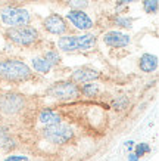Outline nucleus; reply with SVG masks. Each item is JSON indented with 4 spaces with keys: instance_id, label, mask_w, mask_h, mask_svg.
<instances>
[{
    "instance_id": "obj_1",
    "label": "nucleus",
    "mask_w": 159,
    "mask_h": 161,
    "mask_svg": "<svg viewBox=\"0 0 159 161\" xmlns=\"http://www.w3.org/2000/svg\"><path fill=\"white\" fill-rule=\"evenodd\" d=\"M33 77V69L24 61L13 58L0 61V80L6 83H25Z\"/></svg>"
},
{
    "instance_id": "obj_2",
    "label": "nucleus",
    "mask_w": 159,
    "mask_h": 161,
    "mask_svg": "<svg viewBox=\"0 0 159 161\" xmlns=\"http://www.w3.org/2000/svg\"><path fill=\"white\" fill-rule=\"evenodd\" d=\"M97 37L94 34L63 36L59 37L58 47L62 52H88L96 47Z\"/></svg>"
},
{
    "instance_id": "obj_3",
    "label": "nucleus",
    "mask_w": 159,
    "mask_h": 161,
    "mask_svg": "<svg viewBox=\"0 0 159 161\" xmlns=\"http://www.w3.org/2000/svg\"><path fill=\"white\" fill-rule=\"evenodd\" d=\"M6 37L16 46L29 47L40 40V33L35 27L31 25H21V27H10L6 31Z\"/></svg>"
},
{
    "instance_id": "obj_4",
    "label": "nucleus",
    "mask_w": 159,
    "mask_h": 161,
    "mask_svg": "<svg viewBox=\"0 0 159 161\" xmlns=\"http://www.w3.org/2000/svg\"><path fill=\"white\" fill-rule=\"evenodd\" d=\"M46 93L50 98H55L58 101H72V99H77L81 95L80 93V87L74 81H71V80L53 83L50 87H47Z\"/></svg>"
},
{
    "instance_id": "obj_5",
    "label": "nucleus",
    "mask_w": 159,
    "mask_h": 161,
    "mask_svg": "<svg viewBox=\"0 0 159 161\" xmlns=\"http://www.w3.org/2000/svg\"><path fill=\"white\" fill-rule=\"evenodd\" d=\"M43 136L46 141L55 145H63L68 143L74 137L72 129L66 124L58 123V124H52V126H46L43 129Z\"/></svg>"
},
{
    "instance_id": "obj_6",
    "label": "nucleus",
    "mask_w": 159,
    "mask_h": 161,
    "mask_svg": "<svg viewBox=\"0 0 159 161\" xmlns=\"http://www.w3.org/2000/svg\"><path fill=\"white\" fill-rule=\"evenodd\" d=\"M25 108L24 95L6 92L0 95V112L3 115H16Z\"/></svg>"
},
{
    "instance_id": "obj_7",
    "label": "nucleus",
    "mask_w": 159,
    "mask_h": 161,
    "mask_svg": "<svg viewBox=\"0 0 159 161\" xmlns=\"http://www.w3.org/2000/svg\"><path fill=\"white\" fill-rule=\"evenodd\" d=\"M2 22L6 27H21V25H28L31 22V15L28 10L21 9V8H5L0 12Z\"/></svg>"
},
{
    "instance_id": "obj_8",
    "label": "nucleus",
    "mask_w": 159,
    "mask_h": 161,
    "mask_svg": "<svg viewBox=\"0 0 159 161\" xmlns=\"http://www.w3.org/2000/svg\"><path fill=\"white\" fill-rule=\"evenodd\" d=\"M43 27L47 33L55 34V36H62L68 31L66 21L58 14H52V15H49V16H46L43 21Z\"/></svg>"
},
{
    "instance_id": "obj_9",
    "label": "nucleus",
    "mask_w": 159,
    "mask_h": 161,
    "mask_svg": "<svg viewBox=\"0 0 159 161\" xmlns=\"http://www.w3.org/2000/svg\"><path fill=\"white\" fill-rule=\"evenodd\" d=\"M66 19L69 21L77 30H81V31H87V30L93 28V25H94L93 24V19L84 12V10L71 9L66 14Z\"/></svg>"
},
{
    "instance_id": "obj_10",
    "label": "nucleus",
    "mask_w": 159,
    "mask_h": 161,
    "mask_svg": "<svg viewBox=\"0 0 159 161\" xmlns=\"http://www.w3.org/2000/svg\"><path fill=\"white\" fill-rule=\"evenodd\" d=\"M97 78H100V73L97 69L90 68V67H81V68L74 69L69 80L75 84H84L90 83V81H96Z\"/></svg>"
},
{
    "instance_id": "obj_11",
    "label": "nucleus",
    "mask_w": 159,
    "mask_h": 161,
    "mask_svg": "<svg viewBox=\"0 0 159 161\" xmlns=\"http://www.w3.org/2000/svg\"><path fill=\"white\" fill-rule=\"evenodd\" d=\"M103 42L105 44H108L109 47H116V49H119V47H125L128 44L131 43V39L130 36L125 34V33H121V31H108L103 34Z\"/></svg>"
},
{
    "instance_id": "obj_12",
    "label": "nucleus",
    "mask_w": 159,
    "mask_h": 161,
    "mask_svg": "<svg viewBox=\"0 0 159 161\" xmlns=\"http://www.w3.org/2000/svg\"><path fill=\"white\" fill-rule=\"evenodd\" d=\"M139 67L143 73H153L158 68V56L150 53L141 55L139 59Z\"/></svg>"
},
{
    "instance_id": "obj_13",
    "label": "nucleus",
    "mask_w": 159,
    "mask_h": 161,
    "mask_svg": "<svg viewBox=\"0 0 159 161\" xmlns=\"http://www.w3.org/2000/svg\"><path fill=\"white\" fill-rule=\"evenodd\" d=\"M39 121L44 126H52V124H58L62 121V118L56 111H53L50 108H44L39 114Z\"/></svg>"
},
{
    "instance_id": "obj_14",
    "label": "nucleus",
    "mask_w": 159,
    "mask_h": 161,
    "mask_svg": "<svg viewBox=\"0 0 159 161\" xmlns=\"http://www.w3.org/2000/svg\"><path fill=\"white\" fill-rule=\"evenodd\" d=\"M0 143H2V148L5 151H12L15 149V141L10 137V133L8 132V129L5 127H0Z\"/></svg>"
},
{
    "instance_id": "obj_15",
    "label": "nucleus",
    "mask_w": 159,
    "mask_h": 161,
    "mask_svg": "<svg viewBox=\"0 0 159 161\" xmlns=\"http://www.w3.org/2000/svg\"><path fill=\"white\" fill-rule=\"evenodd\" d=\"M31 64H33L34 71H37V73H40V74H49L50 69L53 68L52 65H50L43 56H41V58H33Z\"/></svg>"
},
{
    "instance_id": "obj_16",
    "label": "nucleus",
    "mask_w": 159,
    "mask_h": 161,
    "mask_svg": "<svg viewBox=\"0 0 159 161\" xmlns=\"http://www.w3.org/2000/svg\"><path fill=\"white\" fill-rule=\"evenodd\" d=\"M80 93H82V95L87 96V98H93V96H96L97 93H99V86L94 84L93 81L84 83L81 87H80Z\"/></svg>"
},
{
    "instance_id": "obj_17",
    "label": "nucleus",
    "mask_w": 159,
    "mask_h": 161,
    "mask_svg": "<svg viewBox=\"0 0 159 161\" xmlns=\"http://www.w3.org/2000/svg\"><path fill=\"white\" fill-rule=\"evenodd\" d=\"M43 58L47 61L52 67H56L61 64V55H59L58 50H47L43 53Z\"/></svg>"
},
{
    "instance_id": "obj_18",
    "label": "nucleus",
    "mask_w": 159,
    "mask_h": 161,
    "mask_svg": "<svg viewBox=\"0 0 159 161\" xmlns=\"http://www.w3.org/2000/svg\"><path fill=\"white\" fill-rule=\"evenodd\" d=\"M159 8V0H143V9L146 14L155 15L158 12Z\"/></svg>"
},
{
    "instance_id": "obj_19",
    "label": "nucleus",
    "mask_w": 159,
    "mask_h": 161,
    "mask_svg": "<svg viewBox=\"0 0 159 161\" xmlns=\"http://www.w3.org/2000/svg\"><path fill=\"white\" fill-rule=\"evenodd\" d=\"M68 6L75 10H84L88 6V0H68Z\"/></svg>"
},
{
    "instance_id": "obj_20",
    "label": "nucleus",
    "mask_w": 159,
    "mask_h": 161,
    "mask_svg": "<svg viewBox=\"0 0 159 161\" xmlns=\"http://www.w3.org/2000/svg\"><path fill=\"white\" fill-rule=\"evenodd\" d=\"M135 147V155L139 157H143L145 155V154H149L150 151H152V148L149 147V143H145V142H143V143H137V145H134Z\"/></svg>"
},
{
    "instance_id": "obj_21",
    "label": "nucleus",
    "mask_w": 159,
    "mask_h": 161,
    "mask_svg": "<svg viewBox=\"0 0 159 161\" xmlns=\"http://www.w3.org/2000/svg\"><path fill=\"white\" fill-rule=\"evenodd\" d=\"M115 24L122 27V28H131L133 27V19L130 18H124V16H118L115 19Z\"/></svg>"
},
{
    "instance_id": "obj_22",
    "label": "nucleus",
    "mask_w": 159,
    "mask_h": 161,
    "mask_svg": "<svg viewBox=\"0 0 159 161\" xmlns=\"http://www.w3.org/2000/svg\"><path fill=\"white\" fill-rule=\"evenodd\" d=\"M5 161H28V158L24 155H9L5 158Z\"/></svg>"
},
{
    "instance_id": "obj_23",
    "label": "nucleus",
    "mask_w": 159,
    "mask_h": 161,
    "mask_svg": "<svg viewBox=\"0 0 159 161\" xmlns=\"http://www.w3.org/2000/svg\"><path fill=\"white\" fill-rule=\"evenodd\" d=\"M131 2H135V0H116V6H118V10L124 9L128 3H131Z\"/></svg>"
},
{
    "instance_id": "obj_24",
    "label": "nucleus",
    "mask_w": 159,
    "mask_h": 161,
    "mask_svg": "<svg viewBox=\"0 0 159 161\" xmlns=\"http://www.w3.org/2000/svg\"><path fill=\"white\" fill-rule=\"evenodd\" d=\"M125 148L128 151H133V148H134V142L133 141H127L125 142Z\"/></svg>"
},
{
    "instance_id": "obj_25",
    "label": "nucleus",
    "mask_w": 159,
    "mask_h": 161,
    "mask_svg": "<svg viewBox=\"0 0 159 161\" xmlns=\"http://www.w3.org/2000/svg\"><path fill=\"white\" fill-rule=\"evenodd\" d=\"M128 161H139V157L135 155L134 152H130L128 154Z\"/></svg>"
},
{
    "instance_id": "obj_26",
    "label": "nucleus",
    "mask_w": 159,
    "mask_h": 161,
    "mask_svg": "<svg viewBox=\"0 0 159 161\" xmlns=\"http://www.w3.org/2000/svg\"><path fill=\"white\" fill-rule=\"evenodd\" d=\"M34 2H37V0H34Z\"/></svg>"
}]
</instances>
